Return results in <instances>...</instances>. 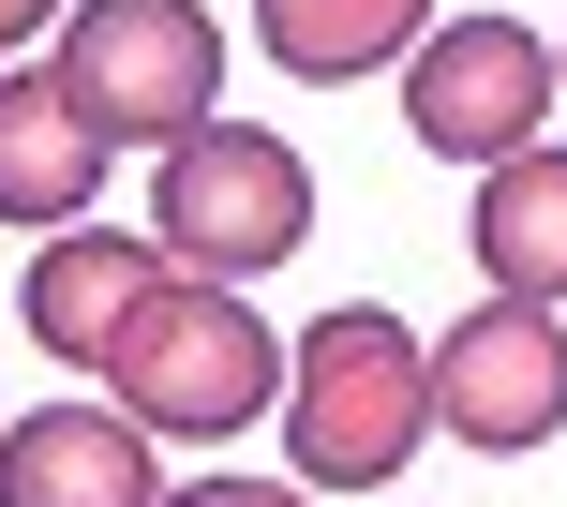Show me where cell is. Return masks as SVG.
<instances>
[{"label":"cell","instance_id":"8","mask_svg":"<svg viewBox=\"0 0 567 507\" xmlns=\"http://www.w3.org/2000/svg\"><path fill=\"white\" fill-rule=\"evenodd\" d=\"M165 433L120 403H45L0 433V507H165Z\"/></svg>","mask_w":567,"mask_h":507},{"label":"cell","instance_id":"6","mask_svg":"<svg viewBox=\"0 0 567 507\" xmlns=\"http://www.w3.org/2000/svg\"><path fill=\"white\" fill-rule=\"evenodd\" d=\"M433 433H463L478 463H523L567 433V329L553 299H478L463 329H433Z\"/></svg>","mask_w":567,"mask_h":507},{"label":"cell","instance_id":"13","mask_svg":"<svg viewBox=\"0 0 567 507\" xmlns=\"http://www.w3.org/2000/svg\"><path fill=\"white\" fill-rule=\"evenodd\" d=\"M60 15H75V0H0V60H16L30 30H60Z\"/></svg>","mask_w":567,"mask_h":507},{"label":"cell","instance_id":"1","mask_svg":"<svg viewBox=\"0 0 567 507\" xmlns=\"http://www.w3.org/2000/svg\"><path fill=\"white\" fill-rule=\"evenodd\" d=\"M90 373H105L120 418H150L165 448H225V433L269 418L284 343H269V313L239 299V283H209V269H150L135 313L105 329V359H90Z\"/></svg>","mask_w":567,"mask_h":507},{"label":"cell","instance_id":"14","mask_svg":"<svg viewBox=\"0 0 567 507\" xmlns=\"http://www.w3.org/2000/svg\"><path fill=\"white\" fill-rule=\"evenodd\" d=\"M553 60H567V45H553Z\"/></svg>","mask_w":567,"mask_h":507},{"label":"cell","instance_id":"5","mask_svg":"<svg viewBox=\"0 0 567 507\" xmlns=\"http://www.w3.org/2000/svg\"><path fill=\"white\" fill-rule=\"evenodd\" d=\"M553 90H567V60L523 15H433L403 45V135L433 165H508V149H538Z\"/></svg>","mask_w":567,"mask_h":507},{"label":"cell","instance_id":"10","mask_svg":"<svg viewBox=\"0 0 567 507\" xmlns=\"http://www.w3.org/2000/svg\"><path fill=\"white\" fill-rule=\"evenodd\" d=\"M463 254H478L493 299H567V149H508V165H478Z\"/></svg>","mask_w":567,"mask_h":507},{"label":"cell","instance_id":"11","mask_svg":"<svg viewBox=\"0 0 567 507\" xmlns=\"http://www.w3.org/2000/svg\"><path fill=\"white\" fill-rule=\"evenodd\" d=\"M419 30H433V0H255V45H269L299 90H359V75H389Z\"/></svg>","mask_w":567,"mask_h":507},{"label":"cell","instance_id":"7","mask_svg":"<svg viewBox=\"0 0 567 507\" xmlns=\"http://www.w3.org/2000/svg\"><path fill=\"white\" fill-rule=\"evenodd\" d=\"M105 165H120V135L60 90V60H0V225H90V195H105Z\"/></svg>","mask_w":567,"mask_h":507},{"label":"cell","instance_id":"9","mask_svg":"<svg viewBox=\"0 0 567 507\" xmlns=\"http://www.w3.org/2000/svg\"><path fill=\"white\" fill-rule=\"evenodd\" d=\"M165 269V239H135V225H60L45 254H30V283H16V329L45 343V359H105V329L135 313V283Z\"/></svg>","mask_w":567,"mask_h":507},{"label":"cell","instance_id":"12","mask_svg":"<svg viewBox=\"0 0 567 507\" xmlns=\"http://www.w3.org/2000/svg\"><path fill=\"white\" fill-rule=\"evenodd\" d=\"M165 507H313V478H179Z\"/></svg>","mask_w":567,"mask_h":507},{"label":"cell","instance_id":"3","mask_svg":"<svg viewBox=\"0 0 567 507\" xmlns=\"http://www.w3.org/2000/svg\"><path fill=\"white\" fill-rule=\"evenodd\" d=\"M150 239H165V269L255 283V269H284V254L313 239V165L269 135V120H225V105H209L195 135L165 149V179H150Z\"/></svg>","mask_w":567,"mask_h":507},{"label":"cell","instance_id":"2","mask_svg":"<svg viewBox=\"0 0 567 507\" xmlns=\"http://www.w3.org/2000/svg\"><path fill=\"white\" fill-rule=\"evenodd\" d=\"M433 433V343L389 299H343L284 343V463L313 493H389Z\"/></svg>","mask_w":567,"mask_h":507},{"label":"cell","instance_id":"4","mask_svg":"<svg viewBox=\"0 0 567 507\" xmlns=\"http://www.w3.org/2000/svg\"><path fill=\"white\" fill-rule=\"evenodd\" d=\"M60 90H75L120 149H179L225 105V30H209L195 0H75V15H60Z\"/></svg>","mask_w":567,"mask_h":507}]
</instances>
